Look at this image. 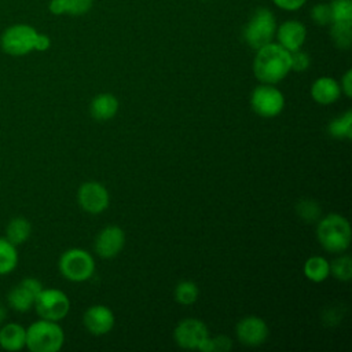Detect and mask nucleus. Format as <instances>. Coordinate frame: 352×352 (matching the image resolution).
<instances>
[{
  "label": "nucleus",
  "mask_w": 352,
  "mask_h": 352,
  "mask_svg": "<svg viewBox=\"0 0 352 352\" xmlns=\"http://www.w3.org/2000/svg\"><path fill=\"white\" fill-rule=\"evenodd\" d=\"M50 45L51 40L47 34L38 33L26 23L8 26L0 37L1 50L11 56H23L32 51H45Z\"/></svg>",
  "instance_id": "nucleus-1"
},
{
  "label": "nucleus",
  "mask_w": 352,
  "mask_h": 352,
  "mask_svg": "<svg viewBox=\"0 0 352 352\" xmlns=\"http://www.w3.org/2000/svg\"><path fill=\"white\" fill-rule=\"evenodd\" d=\"M254 76L264 84H275L290 72V52L280 44L268 43L257 50L253 62Z\"/></svg>",
  "instance_id": "nucleus-2"
},
{
  "label": "nucleus",
  "mask_w": 352,
  "mask_h": 352,
  "mask_svg": "<svg viewBox=\"0 0 352 352\" xmlns=\"http://www.w3.org/2000/svg\"><path fill=\"white\" fill-rule=\"evenodd\" d=\"M63 341V331L54 320L41 319L26 329V346L32 352H56Z\"/></svg>",
  "instance_id": "nucleus-3"
},
{
  "label": "nucleus",
  "mask_w": 352,
  "mask_h": 352,
  "mask_svg": "<svg viewBox=\"0 0 352 352\" xmlns=\"http://www.w3.org/2000/svg\"><path fill=\"white\" fill-rule=\"evenodd\" d=\"M318 239L331 253L346 250L351 243V226L348 220L340 214L326 216L318 226Z\"/></svg>",
  "instance_id": "nucleus-4"
},
{
  "label": "nucleus",
  "mask_w": 352,
  "mask_h": 352,
  "mask_svg": "<svg viewBox=\"0 0 352 352\" xmlns=\"http://www.w3.org/2000/svg\"><path fill=\"white\" fill-rule=\"evenodd\" d=\"M276 32V21L268 8H257L243 29V37L248 45L258 50L272 41Z\"/></svg>",
  "instance_id": "nucleus-5"
},
{
  "label": "nucleus",
  "mask_w": 352,
  "mask_h": 352,
  "mask_svg": "<svg viewBox=\"0 0 352 352\" xmlns=\"http://www.w3.org/2000/svg\"><path fill=\"white\" fill-rule=\"evenodd\" d=\"M59 270L62 275L73 282L87 280L95 270L94 258L82 249L66 250L59 260Z\"/></svg>",
  "instance_id": "nucleus-6"
},
{
  "label": "nucleus",
  "mask_w": 352,
  "mask_h": 352,
  "mask_svg": "<svg viewBox=\"0 0 352 352\" xmlns=\"http://www.w3.org/2000/svg\"><path fill=\"white\" fill-rule=\"evenodd\" d=\"M34 308L41 319L58 322L67 315L70 301L67 296L58 289H43L34 300Z\"/></svg>",
  "instance_id": "nucleus-7"
},
{
  "label": "nucleus",
  "mask_w": 352,
  "mask_h": 352,
  "mask_svg": "<svg viewBox=\"0 0 352 352\" xmlns=\"http://www.w3.org/2000/svg\"><path fill=\"white\" fill-rule=\"evenodd\" d=\"M250 103L257 114L263 117H275L282 111L285 98L279 89L270 84H264L253 91Z\"/></svg>",
  "instance_id": "nucleus-8"
},
{
  "label": "nucleus",
  "mask_w": 352,
  "mask_h": 352,
  "mask_svg": "<svg viewBox=\"0 0 352 352\" xmlns=\"http://www.w3.org/2000/svg\"><path fill=\"white\" fill-rule=\"evenodd\" d=\"M43 290V285L36 278H25L19 285L8 293V305L16 312H28L34 307L37 294Z\"/></svg>",
  "instance_id": "nucleus-9"
},
{
  "label": "nucleus",
  "mask_w": 352,
  "mask_h": 352,
  "mask_svg": "<svg viewBox=\"0 0 352 352\" xmlns=\"http://www.w3.org/2000/svg\"><path fill=\"white\" fill-rule=\"evenodd\" d=\"M77 199L84 210L89 213H100L109 205V192L100 183L88 182L78 188Z\"/></svg>",
  "instance_id": "nucleus-10"
},
{
  "label": "nucleus",
  "mask_w": 352,
  "mask_h": 352,
  "mask_svg": "<svg viewBox=\"0 0 352 352\" xmlns=\"http://www.w3.org/2000/svg\"><path fill=\"white\" fill-rule=\"evenodd\" d=\"M175 341L186 349H197L198 345L208 337L205 323L198 319H184L175 329Z\"/></svg>",
  "instance_id": "nucleus-11"
},
{
  "label": "nucleus",
  "mask_w": 352,
  "mask_h": 352,
  "mask_svg": "<svg viewBox=\"0 0 352 352\" xmlns=\"http://www.w3.org/2000/svg\"><path fill=\"white\" fill-rule=\"evenodd\" d=\"M125 242L124 231L117 226H109L100 231L95 242V250L100 257L110 258L120 253Z\"/></svg>",
  "instance_id": "nucleus-12"
},
{
  "label": "nucleus",
  "mask_w": 352,
  "mask_h": 352,
  "mask_svg": "<svg viewBox=\"0 0 352 352\" xmlns=\"http://www.w3.org/2000/svg\"><path fill=\"white\" fill-rule=\"evenodd\" d=\"M236 336L242 344L258 345L265 341L268 327L263 319L257 316H246L238 323Z\"/></svg>",
  "instance_id": "nucleus-13"
},
{
  "label": "nucleus",
  "mask_w": 352,
  "mask_h": 352,
  "mask_svg": "<svg viewBox=\"0 0 352 352\" xmlns=\"http://www.w3.org/2000/svg\"><path fill=\"white\" fill-rule=\"evenodd\" d=\"M84 324L92 334L102 336L109 333L114 326V315L104 305H94L84 314Z\"/></svg>",
  "instance_id": "nucleus-14"
},
{
  "label": "nucleus",
  "mask_w": 352,
  "mask_h": 352,
  "mask_svg": "<svg viewBox=\"0 0 352 352\" xmlns=\"http://www.w3.org/2000/svg\"><path fill=\"white\" fill-rule=\"evenodd\" d=\"M276 36H278L279 44L283 48H286L289 52H293V51L300 50L301 45L304 44L307 30L301 22L292 19V21L283 22L278 28Z\"/></svg>",
  "instance_id": "nucleus-15"
},
{
  "label": "nucleus",
  "mask_w": 352,
  "mask_h": 352,
  "mask_svg": "<svg viewBox=\"0 0 352 352\" xmlns=\"http://www.w3.org/2000/svg\"><path fill=\"white\" fill-rule=\"evenodd\" d=\"M0 346L6 351H21L26 346V329L18 323H6L0 329Z\"/></svg>",
  "instance_id": "nucleus-16"
},
{
  "label": "nucleus",
  "mask_w": 352,
  "mask_h": 352,
  "mask_svg": "<svg viewBox=\"0 0 352 352\" xmlns=\"http://www.w3.org/2000/svg\"><path fill=\"white\" fill-rule=\"evenodd\" d=\"M311 94L315 102L322 104H330L338 99L341 88L336 80L330 77H320L312 84Z\"/></svg>",
  "instance_id": "nucleus-17"
},
{
  "label": "nucleus",
  "mask_w": 352,
  "mask_h": 352,
  "mask_svg": "<svg viewBox=\"0 0 352 352\" xmlns=\"http://www.w3.org/2000/svg\"><path fill=\"white\" fill-rule=\"evenodd\" d=\"M118 110V100L111 94H100L91 102V114L99 120H110L116 116Z\"/></svg>",
  "instance_id": "nucleus-18"
},
{
  "label": "nucleus",
  "mask_w": 352,
  "mask_h": 352,
  "mask_svg": "<svg viewBox=\"0 0 352 352\" xmlns=\"http://www.w3.org/2000/svg\"><path fill=\"white\" fill-rule=\"evenodd\" d=\"M92 7V0H51L48 10L55 15H82Z\"/></svg>",
  "instance_id": "nucleus-19"
},
{
  "label": "nucleus",
  "mask_w": 352,
  "mask_h": 352,
  "mask_svg": "<svg viewBox=\"0 0 352 352\" xmlns=\"http://www.w3.org/2000/svg\"><path fill=\"white\" fill-rule=\"evenodd\" d=\"M32 226L25 217H14L10 220V223L6 227V239L10 241L12 245L18 246L26 242V239L30 236Z\"/></svg>",
  "instance_id": "nucleus-20"
},
{
  "label": "nucleus",
  "mask_w": 352,
  "mask_h": 352,
  "mask_svg": "<svg viewBox=\"0 0 352 352\" xmlns=\"http://www.w3.org/2000/svg\"><path fill=\"white\" fill-rule=\"evenodd\" d=\"M304 274L312 282H322L330 274V264L323 257H311L304 264Z\"/></svg>",
  "instance_id": "nucleus-21"
},
{
  "label": "nucleus",
  "mask_w": 352,
  "mask_h": 352,
  "mask_svg": "<svg viewBox=\"0 0 352 352\" xmlns=\"http://www.w3.org/2000/svg\"><path fill=\"white\" fill-rule=\"evenodd\" d=\"M18 264L16 246L6 238H0V275H6L15 270Z\"/></svg>",
  "instance_id": "nucleus-22"
},
{
  "label": "nucleus",
  "mask_w": 352,
  "mask_h": 352,
  "mask_svg": "<svg viewBox=\"0 0 352 352\" xmlns=\"http://www.w3.org/2000/svg\"><path fill=\"white\" fill-rule=\"evenodd\" d=\"M351 26H352V21L331 22V29H330L331 38L334 44L341 50H346L351 47V43H352Z\"/></svg>",
  "instance_id": "nucleus-23"
},
{
  "label": "nucleus",
  "mask_w": 352,
  "mask_h": 352,
  "mask_svg": "<svg viewBox=\"0 0 352 352\" xmlns=\"http://www.w3.org/2000/svg\"><path fill=\"white\" fill-rule=\"evenodd\" d=\"M329 133L338 139L352 138V111L348 110L344 116L334 118L329 124Z\"/></svg>",
  "instance_id": "nucleus-24"
},
{
  "label": "nucleus",
  "mask_w": 352,
  "mask_h": 352,
  "mask_svg": "<svg viewBox=\"0 0 352 352\" xmlns=\"http://www.w3.org/2000/svg\"><path fill=\"white\" fill-rule=\"evenodd\" d=\"M175 298L184 305H190L198 298V287L191 280H183L176 286Z\"/></svg>",
  "instance_id": "nucleus-25"
},
{
  "label": "nucleus",
  "mask_w": 352,
  "mask_h": 352,
  "mask_svg": "<svg viewBox=\"0 0 352 352\" xmlns=\"http://www.w3.org/2000/svg\"><path fill=\"white\" fill-rule=\"evenodd\" d=\"M333 22L352 21V1L351 0H333L330 3Z\"/></svg>",
  "instance_id": "nucleus-26"
},
{
  "label": "nucleus",
  "mask_w": 352,
  "mask_h": 352,
  "mask_svg": "<svg viewBox=\"0 0 352 352\" xmlns=\"http://www.w3.org/2000/svg\"><path fill=\"white\" fill-rule=\"evenodd\" d=\"M330 270L333 272V275L340 279V280H349L352 278V260L349 256H341L338 258H336L331 265Z\"/></svg>",
  "instance_id": "nucleus-27"
},
{
  "label": "nucleus",
  "mask_w": 352,
  "mask_h": 352,
  "mask_svg": "<svg viewBox=\"0 0 352 352\" xmlns=\"http://www.w3.org/2000/svg\"><path fill=\"white\" fill-rule=\"evenodd\" d=\"M297 213L305 221H314L320 214V208L311 199H302L297 205Z\"/></svg>",
  "instance_id": "nucleus-28"
},
{
  "label": "nucleus",
  "mask_w": 352,
  "mask_h": 352,
  "mask_svg": "<svg viewBox=\"0 0 352 352\" xmlns=\"http://www.w3.org/2000/svg\"><path fill=\"white\" fill-rule=\"evenodd\" d=\"M311 16L314 19L315 23L318 25H329L333 22L331 19V11H330V4L326 3H320V4H315L311 10Z\"/></svg>",
  "instance_id": "nucleus-29"
},
{
  "label": "nucleus",
  "mask_w": 352,
  "mask_h": 352,
  "mask_svg": "<svg viewBox=\"0 0 352 352\" xmlns=\"http://www.w3.org/2000/svg\"><path fill=\"white\" fill-rule=\"evenodd\" d=\"M309 65H311V59L307 52L300 50L290 52V70L304 72L305 69L309 67Z\"/></svg>",
  "instance_id": "nucleus-30"
},
{
  "label": "nucleus",
  "mask_w": 352,
  "mask_h": 352,
  "mask_svg": "<svg viewBox=\"0 0 352 352\" xmlns=\"http://www.w3.org/2000/svg\"><path fill=\"white\" fill-rule=\"evenodd\" d=\"M272 1L275 3V6H278L282 10L294 11V10H298L300 7H302L307 0H272Z\"/></svg>",
  "instance_id": "nucleus-31"
},
{
  "label": "nucleus",
  "mask_w": 352,
  "mask_h": 352,
  "mask_svg": "<svg viewBox=\"0 0 352 352\" xmlns=\"http://www.w3.org/2000/svg\"><path fill=\"white\" fill-rule=\"evenodd\" d=\"M213 340V351H220V352H224V351H228L231 348V340L226 336H220V337H216V338H212Z\"/></svg>",
  "instance_id": "nucleus-32"
},
{
  "label": "nucleus",
  "mask_w": 352,
  "mask_h": 352,
  "mask_svg": "<svg viewBox=\"0 0 352 352\" xmlns=\"http://www.w3.org/2000/svg\"><path fill=\"white\" fill-rule=\"evenodd\" d=\"M341 85H342V89H344L345 95H346V96H352V72H351V70H348V72L344 74Z\"/></svg>",
  "instance_id": "nucleus-33"
},
{
  "label": "nucleus",
  "mask_w": 352,
  "mask_h": 352,
  "mask_svg": "<svg viewBox=\"0 0 352 352\" xmlns=\"http://www.w3.org/2000/svg\"><path fill=\"white\" fill-rule=\"evenodd\" d=\"M197 349H199V351H202V352H213V340L209 338V337H206V338L198 345Z\"/></svg>",
  "instance_id": "nucleus-34"
},
{
  "label": "nucleus",
  "mask_w": 352,
  "mask_h": 352,
  "mask_svg": "<svg viewBox=\"0 0 352 352\" xmlns=\"http://www.w3.org/2000/svg\"><path fill=\"white\" fill-rule=\"evenodd\" d=\"M6 315H7V312H6V309H4V307L0 304V323H3V320H4V318H6Z\"/></svg>",
  "instance_id": "nucleus-35"
}]
</instances>
